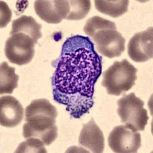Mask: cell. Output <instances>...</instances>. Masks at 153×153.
<instances>
[{
    "label": "cell",
    "instance_id": "obj_1",
    "mask_svg": "<svg viewBox=\"0 0 153 153\" xmlns=\"http://www.w3.org/2000/svg\"><path fill=\"white\" fill-rule=\"evenodd\" d=\"M102 72V57L89 37L67 38L51 79L54 100L79 119L94 106V86Z\"/></svg>",
    "mask_w": 153,
    "mask_h": 153
},
{
    "label": "cell",
    "instance_id": "obj_2",
    "mask_svg": "<svg viewBox=\"0 0 153 153\" xmlns=\"http://www.w3.org/2000/svg\"><path fill=\"white\" fill-rule=\"evenodd\" d=\"M25 121L23 136L25 139L37 138L45 146H50L57 137L56 118L57 111L47 99L31 101L25 109Z\"/></svg>",
    "mask_w": 153,
    "mask_h": 153
},
{
    "label": "cell",
    "instance_id": "obj_3",
    "mask_svg": "<svg viewBox=\"0 0 153 153\" xmlns=\"http://www.w3.org/2000/svg\"><path fill=\"white\" fill-rule=\"evenodd\" d=\"M137 69L127 60L115 61L103 74L102 86L110 95L120 96L129 91L136 83Z\"/></svg>",
    "mask_w": 153,
    "mask_h": 153
},
{
    "label": "cell",
    "instance_id": "obj_4",
    "mask_svg": "<svg viewBox=\"0 0 153 153\" xmlns=\"http://www.w3.org/2000/svg\"><path fill=\"white\" fill-rule=\"evenodd\" d=\"M117 113L126 126L134 132L144 130L149 118L140 98L134 93L125 94L117 101Z\"/></svg>",
    "mask_w": 153,
    "mask_h": 153
},
{
    "label": "cell",
    "instance_id": "obj_5",
    "mask_svg": "<svg viewBox=\"0 0 153 153\" xmlns=\"http://www.w3.org/2000/svg\"><path fill=\"white\" fill-rule=\"evenodd\" d=\"M35 45L33 39L28 35L21 33L12 35L5 42V57L15 65H27L33 59Z\"/></svg>",
    "mask_w": 153,
    "mask_h": 153
},
{
    "label": "cell",
    "instance_id": "obj_6",
    "mask_svg": "<svg viewBox=\"0 0 153 153\" xmlns=\"http://www.w3.org/2000/svg\"><path fill=\"white\" fill-rule=\"evenodd\" d=\"M92 40L98 52L108 58L120 57L125 51V38L117 28L100 30L93 35Z\"/></svg>",
    "mask_w": 153,
    "mask_h": 153
},
{
    "label": "cell",
    "instance_id": "obj_7",
    "mask_svg": "<svg viewBox=\"0 0 153 153\" xmlns=\"http://www.w3.org/2000/svg\"><path fill=\"white\" fill-rule=\"evenodd\" d=\"M108 144L113 152L135 153L141 147V135L126 126L113 128L108 137Z\"/></svg>",
    "mask_w": 153,
    "mask_h": 153
},
{
    "label": "cell",
    "instance_id": "obj_8",
    "mask_svg": "<svg viewBox=\"0 0 153 153\" xmlns=\"http://www.w3.org/2000/svg\"><path fill=\"white\" fill-rule=\"evenodd\" d=\"M153 28L136 33L129 40L128 55L135 62H146L153 57Z\"/></svg>",
    "mask_w": 153,
    "mask_h": 153
},
{
    "label": "cell",
    "instance_id": "obj_9",
    "mask_svg": "<svg viewBox=\"0 0 153 153\" xmlns=\"http://www.w3.org/2000/svg\"><path fill=\"white\" fill-rule=\"evenodd\" d=\"M34 9L38 17L49 24H58L70 13L67 0H37Z\"/></svg>",
    "mask_w": 153,
    "mask_h": 153
},
{
    "label": "cell",
    "instance_id": "obj_10",
    "mask_svg": "<svg viewBox=\"0 0 153 153\" xmlns=\"http://www.w3.org/2000/svg\"><path fill=\"white\" fill-rule=\"evenodd\" d=\"M24 110L17 99L12 96L0 98V124L2 126L13 128L23 120Z\"/></svg>",
    "mask_w": 153,
    "mask_h": 153
},
{
    "label": "cell",
    "instance_id": "obj_11",
    "mask_svg": "<svg viewBox=\"0 0 153 153\" xmlns=\"http://www.w3.org/2000/svg\"><path fill=\"white\" fill-rule=\"evenodd\" d=\"M79 145L94 153H102L104 150V136L94 118L84 124L79 136Z\"/></svg>",
    "mask_w": 153,
    "mask_h": 153
},
{
    "label": "cell",
    "instance_id": "obj_12",
    "mask_svg": "<svg viewBox=\"0 0 153 153\" xmlns=\"http://www.w3.org/2000/svg\"><path fill=\"white\" fill-rule=\"evenodd\" d=\"M42 25L38 24L35 19L31 16H22L19 19L12 22V31L10 35L21 33L31 37L35 44L38 43V40L42 37Z\"/></svg>",
    "mask_w": 153,
    "mask_h": 153
},
{
    "label": "cell",
    "instance_id": "obj_13",
    "mask_svg": "<svg viewBox=\"0 0 153 153\" xmlns=\"http://www.w3.org/2000/svg\"><path fill=\"white\" fill-rule=\"evenodd\" d=\"M95 7L98 12L113 18L123 16L128 11V0H95Z\"/></svg>",
    "mask_w": 153,
    "mask_h": 153
},
{
    "label": "cell",
    "instance_id": "obj_14",
    "mask_svg": "<svg viewBox=\"0 0 153 153\" xmlns=\"http://www.w3.org/2000/svg\"><path fill=\"white\" fill-rule=\"evenodd\" d=\"M19 79L16 69L7 62H2L0 65V94H12L18 87Z\"/></svg>",
    "mask_w": 153,
    "mask_h": 153
},
{
    "label": "cell",
    "instance_id": "obj_15",
    "mask_svg": "<svg viewBox=\"0 0 153 153\" xmlns=\"http://www.w3.org/2000/svg\"><path fill=\"white\" fill-rule=\"evenodd\" d=\"M70 13L66 19L68 20H80L87 16L91 10V3L90 0H71Z\"/></svg>",
    "mask_w": 153,
    "mask_h": 153
},
{
    "label": "cell",
    "instance_id": "obj_16",
    "mask_svg": "<svg viewBox=\"0 0 153 153\" xmlns=\"http://www.w3.org/2000/svg\"><path fill=\"white\" fill-rule=\"evenodd\" d=\"M117 28L116 24L113 22L104 19L99 16H94L89 19L84 27V31L85 34L92 38L93 35L97 32L103 28Z\"/></svg>",
    "mask_w": 153,
    "mask_h": 153
},
{
    "label": "cell",
    "instance_id": "obj_17",
    "mask_svg": "<svg viewBox=\"0 0 153 153\" xmlns=\"http://www.w3.org/2000/svg\"><path fill=\"white\" fill-rule=\"evenodd\" d=\"M45 145L37 138H28L26 141L20 143L16 153H47L45 148Z\"/></svg>",
    "mask_w": 153,
    "mask_h": 153
},
{
    "label": "cell",
    "instance_id": "obj_18",
    "mask_svg": "<svg viewBox=\"0 0 153 153\" xmlns=\"http://www.w3.org/2000/svg\"><path fill=\"white\" fill-rule=\"evenodd\" d=\"M0 3H1V25L0 27L1 28H3L10 22L11 17H12V12L5 2L1 1Z\"/></svg>",
    "mask_w": 153,
    "mask_h": 153
}]
</instances>
